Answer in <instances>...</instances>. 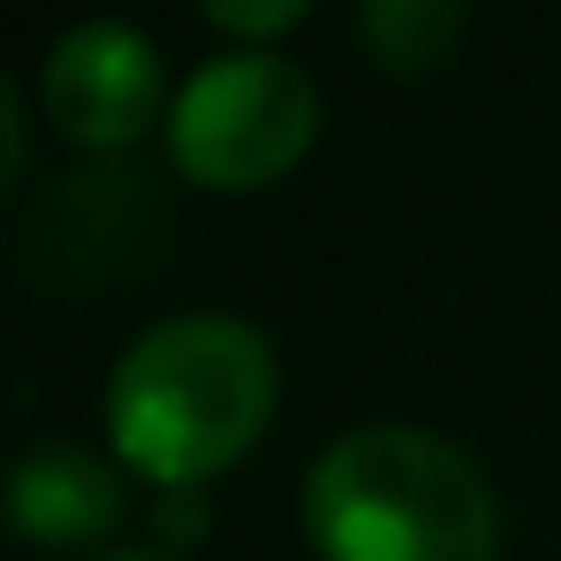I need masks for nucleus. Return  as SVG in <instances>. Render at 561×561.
<instances>
[{"label": "nucleus", "mask_w": 561, "mask_h": 561, "mask_svg": "<svg viewBox=\"0 0 561 561\" xmlns=\"http://www.w3.org/2000/svg\"><path fill=\"white\" fill-rule=\"evenodd\" d=\"M170 101L178 93L162 85L154 39L124 16L70 24L39 62V108L78 147H131L154 116H170Z\"/></svg>", "instance_id": "nucleus-4"}, {"label": "nucleus", "mask_w": 561, "mask_h": 561, "mask_svg": "<svg viewBox=\"0 0 561 561\" xmlns=\"http://www.w3.org/2000/svg\"><path fill=\"white\" fill-rule=\"evenodd\" d=\"M316 78L277 47H224L185 70L162 131L170 162L208 193H254L316 147Z\"/></svg>", "instance_id": "nucleus-3"}, {"label": "nucleus", "mask_w": 561, "mask_h": 561, "mask_svg": "<svg viewBox=\"0 0 561 561\" xmlns=\"http://www.w3.org/2000/svg\"><path fill=\"white\" fill-rule=\"evenodd\" d=\"M208 24L216 32H239L254 47V39H277V32L300 24V0H208Z\"/></svg>", "instance_id": "nucleus-7"}, {"label": "nucleus", "mask_w": 561, "mask_h": 561, "mask_svg": "<svg viewBox=\"0 0 561 561\" xmlns=\"http://www.w3.org/2000/svg\"><path fill=\"white\" fill-rule=\"evenodd\" d=\"M300 530L323 561H492L500 500L454 438L377 415L308 461Z\"/></svg>", "instance_id": "nucleus-2"}, {"label": "nucleus", "mask_w": 561, "mask_h": 561, "mask_svg": "<svg viewBox=\"0 0 561 561\" xmlns=\"http://www.w3.org/2000/svg\"><path fill=\"white\" fill-rule=\"evenodd\" d=\"M277 408V346L231 308H185L147 323L101 392L108 446L124 469L170 484H201L239 461Z\"/></svg>", "instance_id": "nucleus-1"}, {"label": "nucleus", "mask_w": 561, "mask_h": 561, "mask_svg": "<svg viewBox=\"0 0 561 561\" xmlns=\"http://www.w3.org/2000/svg\"><path fill=\"white\" fill-rule=\"evenodd\" d=\"M354 32H362V47L385 70L423 78V70H438L461 47V0H362Z\"/></svg>", "instance_id": "nucleus-6"}, {"label": "nucleus", "mask_w": 561, "mask_h": 561, "mask_svg": "<svg viewBox=\"0 0 561 561\" xmlns=\"http://www.w3.org/2000/svg\"><path fill=\"white\" fill-rule=\"evenodd\" d=\"M0 170H24V93L9 85V78H0Z\"/></svg>", "instance_id": "nucleus-9"}, {"label": "nucleus", "mask_w": 561, "mask_h": 561, "mask_svg": "<svg viewBox=\"0 0 561 561\" xmlns=\"http://www.w3.org/2000/svg\"><path fill=\"white\" fill-rule=\"evenodd\" d=\"M93 561H185V553H170V546H108Z\"/></svg>", "instance_id": "nucleus-10"}, {"label": "nucleus", "mask_w": 561, "mask_h": 561, "mask_svg": "<svg viewBox=\"0 0 561 561\" xmlns=\"http://www.w3.org/2000/svg\"><path fill=\"white\" fill-rule=\"evenodd\" d=\"M154 523H162V546L185 553V546L208 530V492H201V484H170V492L154 500Z\"/></svg>", "instance_id": "nucleus-8"}, {"label": "nucleus", "mask_w": 561, "mask_h": 561, "mask_svg": "<svg viewBox=\"0 0 561 561\" xmlns=\"http://www.w3.org/2000/svg\"><path fill=\"white\" fill-rule=\"evenodd\" d=\"M9 523L32 546H101L124 523V469L78 438H32L9 469Z\"/></svg>", "instance_id": "nucleus-5"}]
</instances>
